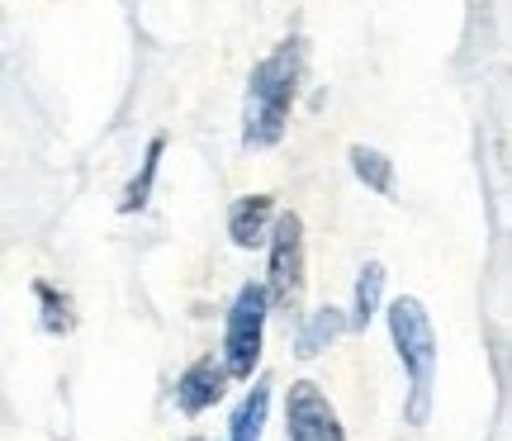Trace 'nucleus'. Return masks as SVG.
I'll return each mask as SVG.
<instances>
[{
  "mask_svg": "<svg viewBox=\"0 0 512 441\" xmlns=\"http://www.w3.org/2000/svg\"><path fill=\"white\" fill-rule=\"evenodd\" d=\"M299 76H304V43L299 38L275 43L252 67L247 95H242V147L247 152H266L285 138L294 100H299Z\"/></svg>",
  "mask_w": 512,
  "mask_h": 441,
  "instance_id": "f257e3e1",
  "label": "nucleus"
},
{
  "mask_svg": "<svg viewBox=\"0 0 512 441\" xmlns=\"http://www.w3.org/2000/svg\"><path fill=\"white\" fill-rule=\"evenodd\" d=\"M384 318H389V337H394V351H399V366L408 375L403 418H408V427H427V418H432V380H437V332H432V318L422 309V299H413V294H399Z\"/></svg>",
  "mask_w": 512,
  "mask_h": 441,
  "instance_id": "f03ea898",
  "label": "nucleus"
},
{
  "mask_svg": "<svg viewBox=\"0 0 512 441\" xmlns=\"http://www.w3.org/2000/svg\"><path fill=\"white\" fill-rule=\"evenodd\" d=\"M275 313L266 280H247L223 318V361L233 370V380H252V370L261 366V342H266V318Z\"/></svg>",
  "mask_w": 512,
  "mask_h": 441,
  "instance_id": "7ed1b4c3",
  "label": "nucleus"
},
{
  "mask_svg": "<svg viewBox=\"0 0 512 441\" xmlns=\"http://www.w3.org/2000/svg\"><path fill=\"white\" fill-rule=\"evenodd\" d=\"M271 266H266V290H271L275 313H294L304 299V219L285 209L275 219V233L266 242Z\"/></svg>",
  "mask_w": 512,
  "mask_h": 441,
  "instance_id": "20e7f679",
  "label": "nucleus"
},
{
  "mask_svg": "<svg viewBox=\"0 0 512 441\" xmlns=\"http://www.w3.org/2000/svg\"><path fill=\"white\" fill-rule=\"evenodd\" d=\"M285 437L290 441H347L342 418L313 380H294L285 394Z\"/></svg>",
  "mask_w": 512,
  "mask_h": 441,
  "instance_id": "39448f33",
  "label": "nucleus"
},
{
  "mask_svg": "<svg viewBox=\"0 0 512 441\" xmlns=\"http://www.w3.org/2000/svg\"><path fill=\"white\" fill-rule=\"evenodd\" d=\"M228 380H233V370H228L223 356L190 361V366L176 375V408H181L185 418H200V413H209V408L228 394Z\"/></svg>",
  "mask_w": 512,
  "mask_h": 441,
  "instance_id": "423d86ee",
  "label": "nucleus"
},
{
  "mask_svg": "<svg viewBox=\"0 0 512 441\" xmlns=\"http://www.w3.org/2000/svg\"><path fill=\"white\" fill-rule=\"evenodd\" d=\"M275 219H280V209H275L271 195H238L228 204V238L242 252H256V247L271 242Z\"/></svg>",
  "mask_w": 512,
  "mask_h": 441,
  "instance_id": "0eeeda50",
  "label": "nucleus"
},
{
  "mask_svg": "<svg viewBox=\"0 0 512 441\" xmlns=\"http://www.w3.org/2000/svg\"><path fill=\"white\" fill-rule=\"evenodd\" d=\"M347 328H351V313L332 309V304L304 313V323L294 328V356H299V361H313L318 351H328Z\"/></svg>",
  "mask_w": 512,
  "mask_h": 441,
  "instance_id": "6e6552de",
  "label": "nucleus"
},
{
  "mask_svg": "<svg viewBox=\"0 0 512 441\" xmlns=\"http://www.w3.org/2000/svg\"><path fill=\"white\" fill-rule=\"evenodd\" d=\"M266 413H271V380L261 375V380H252V389L242 394V404L233 408V423H228V441H261Z\"/></svg>",
  "mask_w": 512,
  "mask_h": 441,
  "instance_id": "1a4fd4ad",
  "label": "nucleus"
},
{
  "mask_svg": "<svg viewBox=\"0 0 512 441\" xmlns=\"http://www.w3.org/2000/svg\"><path fill=\"white\" fill-rule=\"evenodd\" d=\"M347 162H351V176L366 185V190H375L380 200H394V162L384 157L380 147L356 143V147L347 152Z\"/></svg>",
  "mask_w": 512,
  "mask_h": 441,
  "instance_id": "9d476101",
  "label": "nucleus"
},
{
  "mask_svg": "<svg viewBox=\"0 0 512 441\" xmlns=\"http://www.w3.org/2000/svg\"><path fill=\"white\" fill-rule=\"evenodd\" d=\"M162 152H166V138L157 133L152 143H147L143 162H138V171L128 176L124 195H119V214H138L147 200H152V185H157V166H162Z\"/></svg>",
  "mask_w": 512,
  "mask_h": 441,
  "instance_id": "9b49d317",
  "label": "nucleus"
},
{
  "mask_svg": "<svg viewBox=\"0 0 512 441\" xmlns=\"http://www.w3.org/2000/svg\"><path fill=\"white\" fill-rule=\"evenodd\" d=\"M384 266L380 261H366L361 276H356V290H351V328L366 332V323L380 313V299H384Z\"/></svg>",
  "mask_w": 512,
  "mask_h": 441,
  "instance_id": "f8f14e48",
  "label": "nucleus"
},
{
  "mask_svg": "<svg viewBox=\"0 0 512 441\" xmlns=\"http://www.w3.org/2000/svg\"><path fill=\"white\" fill-rule=\"evenodd\" d=\"M34 299H38V309H43V332L48 337H67V332L76 328V313H72V299L67 294H57L48 280H34Z\"/></svg>",
  "mask_w": 512,
  "mask_h": 441,
  "instance_id": "ddd939ff",
  "label": "nucleus"
}]
</instances>
